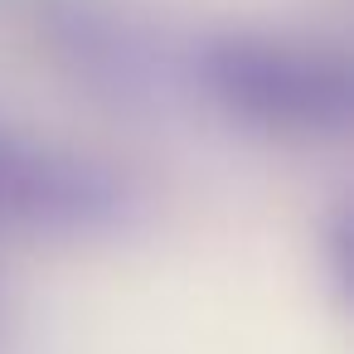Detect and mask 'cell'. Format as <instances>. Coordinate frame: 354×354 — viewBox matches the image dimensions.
I'll return each mask as SVG.
<instances>
[{
    "label": "cell",
    "mask_w": 354,
    "mask_h": 354,
    "mask_svg": "<svg viewBox=\"0 0 354 354\" xmlns=\"http://www.w3.org/2000/svg\"><path fill=\"white\" fill-rule=\"evenodd\" d=\"M214 93L262 127H325L349 112V78L335 59L286 39H228L209 59Z\"/></svg>",
    "instance_id": "1"
},
{
    "label": "cell",
    "mask_w": 354,
    "mask_h": 354,
    "mask_svg": "<svg viewBox=\"0 0 354 354\" xmlns=\"http://www.w3.org/2000/svg\"><path fill=\"white\" fill-rule=\"evenodd\" d=\"M102 209V189L83 180L78 165L49 160L44 151L0 136V223L30 218V223H59V218H88Z\"/></svg>",
    "instance_id": "2"
}]
</instances>
